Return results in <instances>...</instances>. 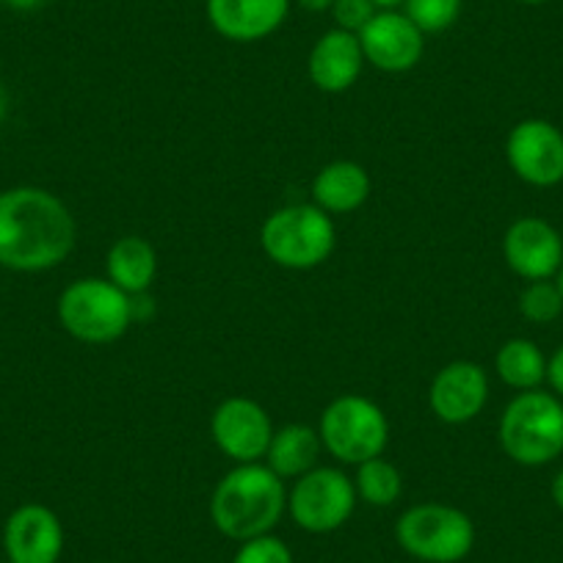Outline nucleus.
<instances>
[{
  "instance_id": "423d86ee",
  "label": "nucleus",
  "mask_w": 563,
  "mask_h": 563,
  "mask_svg": "<svg viewBox=\"0 0 563 563\" xmlns=\"http://www.w3.org/2000/svg\"><path fill=\"white\" fill-rule=\"evenodd\" d=\"M400 550L420 563H459L473 552L475 525L462 508L448 503H420L395 522Z\"/></svg>"
},
{
  "instance_id": "473e14b6",
  "label": "nucleus",
  "mask_w": 563,
  "mask_h": 563,
  "mask_svg": "<svg viewBox=\"0 0 563 563\" xmlns=\"http://www.w3.org/2000/svg\"><path fill=\"white\" fill-rule=\"evenodd\" d=\"M555 282H558V288H561V294H563V265H561V271L555 274Z\"/></svg>"
},
{
  "instance_id": "9d476101",
  "label": "nucleus",
  "mask_w": 563,
  "mask_h": 563,
  "mask_svg": "<svg viewBox=\"0 0 563 563\" xmlns=\"http://www.w3.org/2000/svg\"><path fill=\"white\" fill-rule=\"evenodd\" d=\"M210 437L216 448L235 464H254L265 459L274 437L271 415L252 398H227L210 417Z\"/></svg>"
},
{
  "instance_id": "393cba45",
  "label": "nucleus",
  "mask_w": 563,
  "mask_h": 563,
  "mask_svg": "<svg viewBox=\"0 0 563 563\" xmlns=\"http://www.w3.org/2000/svg\"><path fill=\"white\" fill-rule=\"evenodd\" d=\"M376 12L378 9L373 0H334V29L349 31V34H360V31L376 18Z\"/></svg>"
},
{
  "instance_id": "6ab92c4d",
  "label": "nucleus",
  "mask_w": 563,
  "mask_h": 563,
  "mask_svg": "<svg viewBox=\"0 0 563 563\" xmlns=\"http://www.w3.org/2000/svg\"><path fill=\"white\" fill-rule=\"evenodd\" d=\"M321 451L323 442L318 429L305 426V422H288V426H282V429H274L268 453H265V464H268L282 481H296L318 467Z\"/></svg>"
},
{
  "instance_id": "f3484780",
  "label": "nucleus",
  "mask_w": 563,
  "mask_h": 563,
  "mask_svg": "<svg viewBox=\"0 0 563 563\" xmlns=\"http://www.w3.org/2000/svg\"><path fill=\"white\" fill-rule=\"evenodd\" d=\"M371 175L356 161H332L312 180V205L329 216L360 210L371 197Z\"/></svg>"
},
{
  "instance_id": "ddd939ff",
  "label": "nucleus",
  "mask_w": 563,
  "mask_h": 563,
  "mask_svg": "<svg viewBox=\"0 0 563 563\" xmlns=\"http://www.w3.org/2000/svg\"><path fill=\"white\" fill-rule=\"evenodd\" d=\"M9 563H58L64 552V525L53 508L23 503L3 525Z\"/></svg>"
},
{
  "instance_id": "39448f33",
  "label": "nucleus",
  "mask_w": 563,
  "mask_h": 563,
  "mask_svg": "<svg viewBox=\"0 0 563 563\" xmlns=\"http://www.w3.org/2000/svg\"><path fill=\"white\" fill-rule=\"evenodd\" d=\"M260 246L279 268L312 271L332 257L338 230L332 216L323 213L318 205H285L263 221Z\"/></svg>"
},
{
  "instance_id": "7c9ffc66",
  "label": "nucleus",
  "mask_w": 563,
  "mask_h": 563,
  "mask_svg": "<svg viewBox=\"0 0 563 563\" xmlns=\"http://www.w3.org/2000/svg\"><path fill=\"white\" fill-rule=\"evenodd\" d=\"M9 113V100H7V91L0 89V124H3V119H7Z\"/></svg>"
},
{
  "instance_id": "f8f14e48",
  "label": "nucleus",
  "mask_w": 563,
  "mask_h": 563,
  "mask_svg": "<svg viewBox=\"0 0 563 563\" xmlns=\"http://www.w3.org/2000/svg\"><path fill=\"white\" fill-rule=\"evenodd\" d=\"M503 257L522 279H555L563 265V238L550 221L522 216L503 235Z\"/></svg>"
},
{
  "instance_id": "9b49d317",
  "label": "nucleus",
  "mask_w": 563,
  "mask_h": 563,
  "mask_svg": "<svg viewBox=\"0 0 563 563\" xmlns=\"http://www.w3.org/2000/svg\"><path fill=\"white\" fill-rule=\"evenodd\" d=\"M365 62L382 73H409L420 64L426 34L398 9H378L376 18L360 31Z\"/></svg>"
},
{
  "instance_id": "20e7f679",
  "label": "nucleus",
  "mask_w": 563,
  "mask_h": 563,
  "mask_svg": "<svg viewBox=\"0 0 563 563\" xmlns=\"http://www.w3.org/2000/svg\"><path fill=\"white\" fill-rule=\"evenodd\" d=\"M56 312L64 332L86 345L117 343L128 334L135 318L133 296L100 276L69 282L58 296Z\"/></svg>"
},
{
  "instance_id": "bb28decb",
  "label": "nucleus",
  "mask_w": 563,
  "mask_h": 563,
  "mask_svg": "<svg viewBox=\"0 0 563 563\" xmlns=\"http://www.w3.org/2000/svg\"><path fill=\"white\" fill-rule=\"evenodd\" d=\"M296 7H301L305 12L310 14H323V12H332L334 0H294Z\"/></svg>"
},
{
  "instance_id": "dca6fc26",
  "label": "nucleus",
  "mask_w": 563,
  "mask_h": 563,
  "mask_svg": "<svg viewBox=\"0 0 563 563\" xmlns=\"http://www.w3.org/2000/svg\"><path fill=\"white\" fill-rule=\"evenodd\" d=\"M365 53H362L360 36L349 31L332 29L318 36L307 58V73L323 95H343L360 80L365 69Z\"/></svg>"
},
{
  "instance_id": "cd10ccee",
  "label": "nucleus",
  "mask_w": 563,
  "mask_h": 563,
  "mask_svg": "<svg viewBox=\"0 0 563 563\" xmlns=\"http://www.w3.org/2000/svg\"><path fill=\"white\" fill-rule=\"evenodd\" d=\"M9 9H14V12H36V9L47 7L51 0H3Z\"/></svg>"
},
{
  "instance_id": "7ed1b4c3",
  "label": "nucleus",
  "mask_w": 563,
  "mask_h": 563,
  "mask_svg": "<svg viewBox=\"0 0 563 563\" xmlns=\"http://www.w3.org/2000/svg\"><path fill=\"white\" fill-rule=\"evenodd\" d=\"M503 453L522 467H544L563 453V398L544 389L519 393L497 426Z\"/></svg>"
},
{
  "instance_id": "72a5a7b5",
  "label": "nucleus",
  "mask_w": 563,
  "mask_h": 563,
  "mask_svg": "<svg viewBox=\"0 0 563 563\" xmlns=\"http://www.w3.org/2000/svg\"><path fill=\"white\" fill-rule=\"evenodd\" d=\"M0 7H7V3H3V0H0Z\"/></svg>"
},
{
  "instance_id": "4468645a",
  "label": "nucleus",
  "mask_w": 563,
  "mask_h": 563,
  "mask_svg": "<svg viewBox=\"0 0 563 563\" xmlns=\"http://www.w3.org/2000/svg\"><path fill=\"white\" fill-rule=\"evenodd\" d=\"M489 400V376L478 362H448L429 387V409L448 426L473 422Z\"/></svg>"
},
{
  "instance_id": "f03ea898",
  "label": "nucleus",
  "mask_w": 563,
  "mask_h": 563,
  "mask_svg": "<svg viewBox=\"0 0 563 563\" xmlns=\"http://www.w3.org/2000/svg\"><path fill=\"white\" fill-rule=\"evenodd\" d=\"M288 511L285 481L268 464H235L216 484L210 497V519L216 530L232 541H249L274 533Z\"/></svg>"
},
{
  "instance_id": "aec40b11",
  "label": "nucleus",
  "mask_w": 563,
  "mask_h": 563,
  "mask_svg": "<svg viewBox=\"0 0 563 563\" xmlns=\"http://www.w3.org/2000/svg\"><path fill=\"white\" fill-rule=\"evenodd\" d=\"M495 371L506 387L528 393V389H539L547 382V356L533 340L514 338L497 349Z\"/></svg>"
},
{
  "instance_id": "5701e85b",
  "label": "nucleus",
  "mask_w": 563,
  "mask_h": 563,
  "mask_svg": "<svg viewBox=\"0 0 563 563\" xmlns=\"http://www.w3.org/2000/svg\"><path fill=\"white\" fill-rule=\"evenodd\" d=\"M404 14L422 34H445L462 14V0H404Z\"/></svg>"
},
{
  "instance_id": "c85d7f7f",
  "label": "nucleus",
  "mask_w": 563,
  "mask_h": 563,
  "mask_svg": "<svg viewBox=\"0 0 563 563\" xmlns=\"http://www.w3.org/2000/svg\"><path fill=\"white\" fill-rule=\"evenodd\" d=\"M550 495H552V503H555V506L561 508V511H563V467L558 470L555 478H552V484H550Z\"/></svg>"
},
{
  "instance_id": "f704fd0d",
  "label": "nucleus",
  "mask_w": 563,
  "mask_h": 563,
  "mask_svg": "<svg viewBox=\"0 0 563 563\" xmlns=\"http://www.w3.org/2000/svg\"><path fill=\"white\" fill-rule=\"evenodd\" d=\"M0 563H9V561H0Z\"/></svg>"
},
{
  "instance_id": "6e6552de",
  "label": "nucleus",
  "mask_w": 563,
  "mask_h": 563,
  "mask_svg": "<svg viewBox=\"0 0 563 563\" xmlns=\"http://www.w3.org/2000/svg\"><path fill=\"white\" fill-rule=\"evenodd\" d=\"M354 478L340 467H316L296 478L288 492V514L307 533H332L340 530L356 508Z\"/></svg>"
},
{
  "instance_id": "1a4fd4ad",
  "label": "nucleus",
  "mask_w": 563,
  "mask_h": 563,
  "mask_svg": "<svg viewBox=\"0 0 563 563\" xmlns=\"http://www.w3.org/2000/svg\"><path fill=\"white\" fill-rule=\"evenodd\" d=\"M506 161L514 175L533 188L563 183V133L547 119H522L506 139Z\"/></svg>"
},
{
  "instance_id": "a211bd4d",
  "label": "nucleus",
  "mask_w": 563,
  "mask_h": 563,
  "mask_svg": "<svg viewBox=\"0 0 563 563\" xmlns=\"http://www.w3.org/2000/svg\"><path fill=\"white\" fill-rule=\"evenodd\" d=\"M108 279L128 296H144L158 274V254L141 235H124L111 243L106 254Z\"/></svg>"
},
{
  "instance_id": "4be33fe9",
  "label": "nucleus",
  "mask_w": 563,
  "mask_h": 563,
  "mask_svg": "<svg viewBox=\"0 0 563 563\" xmlns=\"http://www.w3.org/2000/svg\"><path fill=\"white\" fill-rule=\"evenodd\" d=\"M519 312L530 323H552L563 312V294L555 279L528 282V288L519 294Z\"/></svg>"
},
{
  "instance_id": "b1692460",
  "label": "nucleus",
  "mask_w": 563,
  "mask_h": 563,
  "mask_svg": "<svg viewBox=\"0 0 563 563\" xmlns=\"http://www.w3.org/2000/svg\"><path fill=\"white\" fill-rule=\"evenodd\" d=\"M232 563H294V552L274 533L241 541Z\"/></svg>"
},
{
  "instance_id": "a878e982",
  "label": "nucleus",
  "mask_w": 563,
  "mask_h": 563,
  "mask_svg": "<svg viewBox=\"0 0 563 563\" xmlns=\"http://www.w3.org/2000/svg\"><path fill=\"white\" fill-rule=\"evenodd\" d=\"M547 382H550L552 393L563 398V345L547 360Z\"/></svg>"
},
{
  "instance_id": "c756f323",
  "label": "nucleus",
  "mask_w": 563,
  "mask_h": 563,
  "mask_svg": "<svg viewBox=\"0 0 563 563\" xmlns=\"http://www.w3.org/2000/svg\"><path fill=\"white\" fill-rule=\"evenodd\" d=\"M376 3V9H398L404 7V0H373Z\"/></svg>"
},
{
  "instance_id": "0eeeda50",
  "label": "nucleus",
  "mask_w": 563,
  "mask_h": 563,
  "mask_svg": "<svg viewBox=\"0 0 563 563\" xmlns=\"http://www.w3.org/2000/svg\"><path fill=\"white\" fill-rule=\"evenodd\" d=\"M323 451L340 464H354L384 456L389 442V420L376 400L365 395H340L323 409L318 422Z\"/></svg>"
},
{
  "instance_id": "2f4dec72",
  "label": "nucleus",
  "mask_w": 563,
  "mask_h": 563,
  "mask_svg": "<svg viewBox=\"0 0 563 563\" xmlns=\"http://www.w3.org/2000/svg\"><path fill=\"white\" fill-rule=\"evenodd\" d=\"M519 3H525V7H541L547 0H519Z\"/></svg>"
},
{
  "instance_id": "f257e3e1",
  "label": "nucleus",
  "mask_w": 563,
  "mask_h": 563,
  "mask_svg": "<svg viewBox=\"0 0 563 563\" xmlns=\"http://www.w3.org/2000/svg\"><path fill=\"white\" fill-rule=\"evenodd\" d=\"M78 227L67 205L40 186L0 191V265L40 274L73 254Z\"/></svg>"
},
{
  "instance_id": "412c9836",
  "label": "nucleus",
  "mask_w": 563,
  "mask_h": 563,
  "mask_svg": "<svg viewBox=\"0 0 563 563\" xmlns=\"http://www.w3.org/2000/svg\"><path fill=\"white\" fill-rule=\"evenodd\" d=\"M354 489L356 497L362 503H367V506L387 508L393 503H398V497L404 495V478H400V470L393 462H387L384 456H376L356 467Z\"/></svg>"
},
{
  "instance_id": "2eb2a0df",
  "label": "nucleus",
  "mask_w": 563,
  "mask_h": 563,
  "mask_svg": "<svg viewBox=\"0 0 563 563\" xmlns=\"http://www.w3.org/2000/svg\"><path fill=\"white\" fill-rule=\"evenodd\" d=\"M294 0H205L210 29L238 45L268 40L285 25Z\"/></svg>"
}]
</instances>
